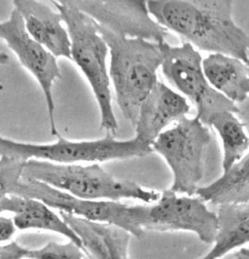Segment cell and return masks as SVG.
<instances>
[{
    "label": "cell",
    "mask_w": 249,
    "mask_h": 259,
    "mask_svg": "<svg viewBox=\"0 0 249 259\" xmlns=\"http://www.w3.org/2000/svg\"><path fill=\"white\" fill-rule=\"evenodd\" d=\"M96 27L108 47V75L116 103L134 126L141 103L158 82L157 72L163 61L162 42L119 36L97 23Z\"/></svg>",
    "instance_id": "obj_2"
},
{
    "label": "cell",
    "mask_w": 249,
    "mask_h": 259,
    "mask_svg": "<svg viewBox=\"0 0 249 259\" xmlns=\"http://www.w3.org/2000/svg\"><path fill=\"white\" fill-rule=\"evenodd\" d=\"M13 196L43 202L52 209L71 214L89 221L115 225L131 236L141 239L148 206L127 205L113 201H90L35 180H21Z\"/></svg>",
    "instance_id": "obj_7"
},
{
    "label": "cell",
    "mask_w": 249,
    "mask_h": 259,
    "mask_svg": "<svg viewBox=\"0 0 249 259\" xmlns=\"http://www.w3.org/2000/svg\"><path fill=\"white\" fill-rule=\"evenodd\" d=\"M22 180L39 181L75 198L90 201L120 202L129 199L152 204L160 198L158 191L114 178L99 164L60 165L29 159L25 163Z\"/></svg>",
    "instance_id": "obj_3"
},
{
    "label": "cell",
    "mask_w": 249,
    "mask_h": 259,
    "mask_svg": "<svg viewBox=\"0 0 249 259\" xmlns=\"http://www.w3.org/2000/svg\"><path fill=\"white\" fill-rule=\"evenodd\" d=\"M231 259H248V249H241L240 252H237L234 255H232Z\"/></svg>",
    "instance_id": "obj_24"
},
{
    "label": "cell",
    "mask_w": 249,
    "mask_h": 259,
    "mask_svg": "<svg viewBox=\"0 0 249 259\" xmlns=\"http://www.w3.org/2000/svg\"><path fill=\"white\" fill-rule=\"evenodd\" d=\"M143 229L160 233L191 232L203 243L212 244L217 231V216L200 198L178 196L166 189L157 202L148 206Z\"/></svg>",
    "instance_id": "obj_9"
},
{
    "label": "cell",
    "mask_w": 249,
    "mask_h": 259,
    "mask_svg": "<svg viewBox=\"0 0 249 259\" xmlns=\"http://www.w3.org/2000/svg\"><path fill=\"white\" fill-rule=\"evenodd\" d=\"M249 156L245 154L223 175L207 186L198 187L195 194L215 206L248 204Z\"/></svg>",
    "instance_id": "obj_18"
},
{
    "label": "cell",
    "mask_w": 249,
    "mask_h": 259,
    "mask_svg": "<svg viewBox=\"0 0 249 259\" xmlns=\"http://www.w3.org/2000/svg\"><path fill=\"white\" fill-rule=\"evenodd\" d=\"M217 231L212 249L200 259H223L248 244V204L222 205L217 211Z\"/></svg>",
    "instance_id": "obj_17"
},
{
    "label": "cell",
    "mask_w": 249,
    "mask_h": 259,
    "mask_svg": "<svg viewBox=\"0 0 249 259\" xmlns=\"http://www.w3.org/2000/svg\"><path fill=\"white\" fill-rule=\"evenodd\" d=\"M13 4L31 37L56 59L71 60L69 35L62 25L63 21L58 12L35 0H15Z\"/></svg>",
    "instance_id": "obj_13"
},
{
    "label": "cell",
    "mask_w": 249,
    "mask_h": 259,
    "mask_svg": "<svg viewBox=\"0 0 249 259\" xmlns=\"http://www.w3.org/2000/svg\"><path fill=\"white\" fill-rule=\"evenodd\" d=\"M219 135L223 148V171L229 170L235 163L248 153L249 139L245 124L231 111L216 114L209 122Z\"/></svg>",
    "instance_id": "obj_19"
},
{
    "label": "cell",
    "mask_w": 249,
    "mask_h": 259,
    "mask_svg": "<svg viewBox=\"0 0 249 259\" xmlns=\"http://www.w3.org/2000/svg\"><path fill=\"white\" fill-rule=\"evenodd\" d=\"M56 137L57 141L54 143L34 144L0 136V156L15 157L24 161L36 159L53 164L71 165L141 157L152 152L150 145L140 142L135 137L129 140H116L109 135L92 141H71L60 134Z\"/></svg>",
    "instance_id": "obj_5"
},
{
    "label": "cell",
    "mask_w": 249,
    "mask_h": 259,
    "mask_svg": "<svg viewBox=\"0 0 249 259\" xmlns=\"http://www.w3.org/2000/svg\"><path fill=\"white\" fill-rule=\"evenodd\" d=\"M158 24L188 39L194 48L249 62V39L233 19L230 0H149Z\"/></svg>",
    "instance_id": "obj_1"
},
{
    "label": "cell",
    "mask_w": 249,
    "mask_h": 259,
    "mask_svg": "<svg viewBox=\"0 0 249 259\" xmlns=\"http://www.w3.org/2000/svg\"><path fill=\"white\" fill-rule=\"evenodd\" d=\"M16 233L13 220L0 214V244L10 242Z\"/></svg>",
    "instance_id": "obj_23"
},
{
    "label": "cell",
    "mask_w": 249,
    "mask_h": 259,
    "mask_svg": "<svg viewBox=\"0 0 249 259\" xmlns=\"http://www.w3.org/2000/svg\"><path fill=\"white\" fill-rule=\"evenodd\" d=\"M28 259H84L82 249L74 243L68 241L61 244L50 242L39 249L28 250Z\"/></svg>",
    "instance_id": "obj_21"
},
{
    "label": "cell",
    "mask_w": 249,
    "mask_h": 259,
    "mask_svg": "<svg viewBox=\"0 0 249 259\" xmlns=\"http://www.w3.org/2000/svg\"><path fill=\"white\" fill-rule=\"evenodd\" d=\"M163 61L161 68L167 80L190 99L197 108V117L208 126L210 120L219 113L231 111L238 113L235 103L216 92L207 81L202 69V56L189 42L170 46L162 42Z\"/></svg>",
    "instance_id": "obj_8"
},
{
    "label": "cell",
    "mask_w": 249,
    "mask_h": 259,
    "mask_svg": "<svg viewBox=\"0 0 249 259\" xmlns=\"http://www.w3.org/2000/svg\"><path fill=\"white\" fill-rule=\"evenodd\" d=\"M209 142V127L197 116L183 117L153 140L152 151L164 158L172 172L173 182L169 189L194 196L203 178V155Z\"/></svg>",
    "instance_id": "obj_6"
},
{
    "label": "cell",
    "mask_w": 249,
    "mask_h": 259,
    "mask_svg": "<svg viewBox=\"0 0 249 259\" xmlns=\"http://www.w3.org/2000/svg\"><path fill=\"white\" fill-rule=\"evenodd\" d=\"M208 83L233 103H243L249 94L248 63L223 55L209 54L202 60Z\"/></svg>",
    "instance_id": "obj_16"
},
{
    "label": "cell",
    "mask_w": 249,
    "mask_h": 259,
    "mask_svg": "<svg viewBox=\"0 0 249 259\" xmlns=\"http://www.w3.org/2000/svg\"><path fill=\"white\" fill-rule=\"evenodd\" d=\"M4 212L14 214L12 220L16 230H38L55 233L65 237L82 249L78 237L67 223L52 208L38 200L19 196L7 197L0 203V214Z\"/></svg>",
    "instance_id": "obj_15"
},
{
    "label": "cell",
    "mask_w": 249,
    "mask_h": 259,
    "mask_svg": "<svg viewBox=\"0 0 249 259\" xmlns=\"http://www.w3.org/2000/svg\"><path fill=\"white\" fill-rule=\"evenodd\" d=\"M78 237L82 250L91 259H129L131 235L115 225L98 223L59 212Z\"/></svg>",
    "instance_id": "obj_14"
},
{
    "label": "cell",
    "mask_w": 249,
    "mask_h": 259,
    "mask_svg": "<svg viewBox=\"0 0 249 259\" xmlns=\"http://www.w3.org/2000/svg\"><path fill=\"white\" fill-rule=\"evenodd\" d=\"M0 39L6 41L20 63L34 76L40 85L47 103L51 134L57 136L59 133L55 121L53 97V84L61 78L57 59L27 33L23 19L15 9L7 21L0 23Z\"/></svg>",
    "instance_id": "obj_11"
},
{
    "label": "cell",
    "mask_w": 249,
    "mask_h": 259,
    "mask_svg": "<svg viewBox=\"0 0 249 259\" xmlns=\"http://www.w3.org/2000/svg\"><path fill=\"white\" fill-rule=\"evenodd\" d=\"M66 24L70 56L87 78L101 115V128L113 135L118 127L112 107L107 68L108 47L97 30L95 21L77 10L70 0L52 2Z\"/></svg>",
    "instance_id": "obj_4"
},
{
    "label": "cell",
    "mask_w": 249,
    "mask_h": 259,
    "mask_svg": "<svg viewBox=\"0 0 249 259\" xmlns=\"http://www.w3.org/2000/svg\"><path fill=\"white\" fill-rule=\"evenodd\" d=\"M28 250L17 242L0 244V259H25Z\"/></svg>",
    "instance_id": "obj_22"
},
{
    "label": "cell",
    "mask_w": 249,
    "mask_h": 259,
    "mask_svg": "<svg viewBox=\"0 0 249 259\" xmlns=\"http://www.w3.org/2000/svg\"><path fill=\"white\" fill-rule=\"evenodd\" d=\"M191 106L183 96L158 81L141 103L136 119L135 138L151 145L165 128L189 114Z\"/></svg>",
    "instance_id": "obj_12"
},
{
    "label": "cell",
    "mask_w": 249,
    "mask_h": 259,
    "mask_svg": "<svg viewBox=\"0 0 249 259\" xmlns=\"http://www.w3.org/2000/svg\"><path fill=\"white\" fill-rule=\"evenodd\" d=\"M9 62V56L6 53L0 52V66H4Z\"/></svg>",
    "instance_id": "obj_25"
},
{
    "label": "cell",
    "mask_w": 249,
    "mask_h": 259,
    "mask_svg": "<svg viewBox=\"0 0 249 259\" xmlns=\"http://www.w3.org/2000/svg\"><path fill=\"white\" fill-rule=\"evenodd\" d=\"M72 6L112 33L164 42L168 31L149 15L143 0H70Z\"/></svg>",
    "instance_id": "obj_10"
},
{
    "label": "cell",
    "mask_w": 249,
    "mask_h": 259,
    "mask_svg": "<svg viewBox=\"0 0 249 259\" xmlns=\"http://www.w3.org/2000/svg\"><path fill=\"white\" fill-rule=\"evenodd\" d=\"M25 163L15 157L0 156V203L15 193L22 180Z\"/></svg>",
    "instance_id": "obj_20"
}]
</instances>
